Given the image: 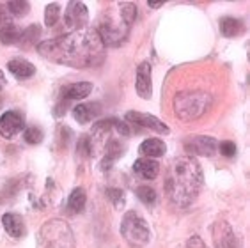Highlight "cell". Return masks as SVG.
<instances>
[{
	"instance_id": "6da1fadb",
	"label": "cell",
	"mask_w": 250,
	"mask_h": 248,
	"mask_svg": "<svg viewBox=\"0 0 250 248\" xmlns=\"http://www.w3.org/2000/svg\"><path fill=\"white\" fill-rule=\"evenodd\" d=\"M38 52L44 59L69 67H94L105 59V46L96 29H80L39 43Z\"/></svg>"
},
{
	"instance_id": "7a4b0ae2",
	"label": "cell",
	"mask_w": 250,
	"mask_h": 248,
	"mask_svg": "<svg viewBox=\"0 0 250 248\" xmlns=\"http://www.w3.org/2000/svg\"><path fill=\"white\" fill-rule=\"evenodd\" d=\"M202 188V168L192 156H183L170 165L165 179V190L170 202L187 207L197 199Z\"/></svg>"
},
{
	"instance_id": "3957f363",
	"label": "cell",
	"mask_w": 250,
	"mask_h": 248,
	"mask_svg": "<svg viewBox=\"0 0 250 248\" xmlns=\"http://www.w3.org/2000/svg\"><path fill=\"white\" fill-rule=\"evenodd\" d=\"M135 20H137V5L135 4L125 2V4L110 5L103 13L96 29L103 46H119L125 43Z\"/></svg>"
},
{
	"instance_id": "277c9868",
	"label": "cell",
	"mask_w": 250,
	"mask_h": 248,
	"mask_svg": "<svg viewBox=\"0 0 250 248\" xmlns=\"http://www.w3.org/2000/svg\"><path fill=\"white\" fill-rule=\"evenodd\" d=\"M211 103L213 100L208 92L183 91L174 98V112L181 121H195L206 114Z\"/></svg>"
},
{
	"instance_id": "5b68a950",
	"label": "cell",
	"mask_w": 250,
	"mask_h": 248,
	"mask_svg": "<svg viewBox=\"0 0 250 248\" xmlns=\"http://www.w3.org/2000/svg\"><path fill=\"white\" fill-rule=\"evenodd\" d=\"M36 248H75V239L69 225L62 220H50L38 234Z\"/></svg>"
},
{
	"instance_id": "8992f818",
	"label": "cell",
	"mask_w": 250,
	"mask_h": 248,
	"mask_svg": "<svg viewBox=\"0 0 250 248\" xmlns=\"http://www.w3.org/2000/svg\"><path fill=\"white\" fill-rule=\"evenodd\" d=\"M121 234L123 238L131 245V247H146L149 243L151 232L149 227L146 224V220L140 215H137L135 211H128L121 222Z\"/></svg>"
},
{
	"instance_id": "52a82bcc",
	"label": "cell",
	"mask_w": 250,
	"mask_h": 248,
	"mask_svg": "<svg viewBox=\"0 0 250 248\" xmlns=\"http://www.w3.org/2000/svg\"><path fill=\"white\" fill-rule=\"evenodd\" d=\"M25 129V117L21 112L9 110L0 117V135L4 139H13Z\"/></svg>"
},
{
	"instance_id": "ba28073f",
	"label": "cell",
	"mask_w": 250,
	"mask_h": 248,
	"mask_svg": "<svg viewBox=\"0 0 250 248\" xmlns=\"http://www.w3.org/2000/svg\"><path fill=\"white\" fill-rule=\"evenodd\" d=\"M126 123L133 124L137 128H146V129H153L156 133L167 135L170 129L165 123H162L160 119H156L154 115L149 114H142V112H128L126 114Z\"/></svg>"
},
{
	"instance_id": "9c48e42d",
	"label": "cell",
	"mask_w": 250,
	"mask_h": 248,
	"mask_svg": "<svg viewBox=\"0 0 250 248\" xmlns=\"http://www.w3.org/2000/svg\"><path fill=\"white\" fill-rule=\"evenodd\" d=\"M87 20H89V11H87L85 4H82V2H69L67 4V9L64 13V23H66L67 29H83Z\"/></svg>"
},
{
	"instance_id": "30bf717a",
	"label": "cell",
	"mask_w": 250,
	"mask_h": 248,
	"mask_svg": "<svg viewBox=\"0 0 250 248\" xmlns=\"http://www.w3.org/2000/svg\"><path fill=\"white\" fill-rule=\"evenodd\" d=\"M213 241L217 248H238V238L234 230L224 220L213 225Z\"/></svg>"
},
{
	"instance_id": "8fae6325",
	"label": "cell",
	"mask_w": 250,
	"mask_h": 248,
	"mask_svg": "<svg viewBox=\"0 0 250 248\" xmlns=\"http://www.w3.org/2000/svg\"><path fill=\"white\" fill-rule=\"evenodd\" d=\"M218 144L211 137H193L187 142L188 156H213L217 153Z\"/></svg>"
},
{
	"instance_id": "7c38bea8",
	"label": "cell",
	"mask_w": 250,
	"mask_h": 248,
	"mask_svg": "<svg viewBox=\"0 0 250 248\" xmlns=\"http://www.w3.org/2000/svg\"><path fill=\"white\" fill-rule=\"evenodd\" d=\"M135 89H137V94H139L142 100H149L151 96H153V78H151L149 62H142V64L137 67Z\"/></svg>"
},
{
	"instance_id": "4fadbf2b",
	"label": "cell",
	"mask_w": 250,
	"mask_h": 248,
	"mask_svg": "<svg viewBox=\"0 0 250 248\" xmlns=\"http://www.w3.org/2000/svg\"><path fill=\"white\" fill-rule=\"evenodd\" d=\"M92 91V83L89 82H78V83H71V85H66L62 89V98H61V106L66 110V106L73 101L83 100L91 94Z\"/></svg>"
},
{
	"instance_id": "5bb4252c",
	"label": "cell",
	"mask_w": 250,
	"mask_h": 248,
	"mask_svg": "<svg viewBox=\"0 0 250 248\" xmlns=\"http://www.w3.org/2000/svg\"><path fill=\"white\" fill-rule=\"evenodd\" d=\"M133 170L137 176H140L146 181L156 179L160 174V163L156 160H149V158H139L133 163Z\"/></svg>"
},
{
	"instance_id": "9a60e30c",
	"label": "cell",
	"mask_w": 250,
	"mask_h": 248,
	"mask_svg": "<svg viewBox=\"0 0 250 248\" xmlns=\"http://www.w3.org/2000/svg\"><path fill=\"white\" fill-rule=\"evenodd\" d=\"M101 114V106L98 103H78L75 108H73V117L75 121L80 124L91 123L94 117Z\"/></svg>"
},
{
	"instance_id": "2e32d148",
	"label": "cell",
	"mask_w": 250,
	"mask_h": 248,
	"mask_svg": "<svg viewBox=\"0 0 250 248\" xmlns=\"http://www.w3.org/2000/svg\"><path fill=\"white\" fill-rule=\"evenodd\" d=\"M2 225H4L5 232L9 234L11 238H21L25 236V222L23 218L16 213H5L2 216Z\"/></svg>"
},
{
	"instance_id": "e0dca14e",
	"label": "cell",
	"mask_w": 250,
	"mask_h": 248,
	"mask_svg": "<svg viewBox=\"0 0 250 248\" xmlns=\"http://www.w3.org/2000/svg\"><path fill=\"white\" fill-rule=\"evenodd\" d=\"M139 151L144 158L154 160V158L164 156L165 151H167V147H165V142H162L160 139H147L140 144Z\"/></svg>"
},
{
	"instance_id": "ac0fdd59",
	"label": "cell",
	"mask_w": 250,
	"mask_h": 248,
	"mask_svg": "<svg viewBox=\"0 0 250 248\" xmlns=\"http://www.w3.org/2000/svg\"><path fill=\"white\" fill-rule=\"evenodd\" d=\"M7 69H9L16 78H21V80L30 78L34 73H36V66L30 64L29 61H25V59H15V61H11L9 64H7Z\"/></svg>"
},
{
	"instance_id": "d6986e66",
	"label": "cell",
	"mask_w": 250,
	"mask_h": 248,
	"mask_svg": "<svg viewBox=\"0 0 250 248\" xmlns=\"http://www.w3.org/2000/svg\"><path fill=\"white\" fill-rule=\"evenodd\" d=\"M220 32L226 36V38H236V36H240L243 32V23H241L240 20L236 18H222L220 20Z\"/></svg>"
},
{
	"instance_id": "ffe728a7",
	"label": "cell",
	"mask_w": 250,
	"mask_h": 248,
	"mask_svg": "<svg viewBox=\"0 0 250 248\" xmlns=\"http://www.w3.org/2000/svg\"><path fill=\"white\" fill-rule=\"evenodd\" d=\"M21 38V30L13 23H5L0 29V43L2 44H18Z\"/></svg>"
},
{
	"instance_id": "44dd1931",
	"label": "cell",
	"mask_w": 250,
	"mask_h": 248,
	"mask_svg": "<svg viewBox=\"0 0 250 248\" xmlns=\"http://www.w3.org/2000/svg\"><path fill=\"white\" fill-rule=\"evenodd\" d=\"M85 202H87L85 191L82 188H77V190L71 191V195L67 199V207L73 213H82L83 207H85Z\"/></svg>"
},
{
	"instance_id": "7402d4cb",
	"label": "cell",
	"mask_w": 250,
	"mask_h": 248,
	"mask_svg": "<svg viewBox=\"0 0 250 248\" xmlns=\"http://www.w3.org/2000/svg\"><path fill=\"white\" fill-rule=\"evenodd\" d=\"M39 34H41V29H39L38 25H30V27H27L25 30H21V38H20L18 44L23 48H29L30 44L38 41Z\"/></svg>"
},
{
	"instance_id": "603a6c76",
	"label": "cell",
	"mask_w": 250,
	"mask_h": 248,
	"mask_svg": "<svg viewBox=\"0 0 250 248\" xmlns=\"http://www.w3.org/2000/svg\"><path fill=\"white\" fill-rule=\"evenodd\" d=\"M43 129L39 128V126H29V128H25V133H23V139L27 144L30 145H38V144L43 142Z\"/></svg>"
},
{
	"instance_id": "cb8c5ba5",
	"label": "cell",
	"mask_w": 250,
	"mask_h": 248,
	"mask_svg": "<svg viewBox=\"0 0 250 248\" xmlns=\"http://www.w3.org/2000/svg\"><path fill=\"white\" fill-rule=\"evenodd\" d=\"M59 18H61V5L59 4H50L46 9H44V23L48 27H53L57 23Z\"/></svg>"
},
{
	"instance_id": "d4e9b609",
	"label": "cell",
	"mask_w": 250,
	"mask_h": 248,
	"mask_svg": "<svg viewBox=\"0 0 250 248\" xmlns=\"http://www.w3.org/2000/svg\"><path fill=\"white\" fill-rule=\"evenodd\" d=\"M5 9L15 16H25L27 13H29L30 5H29V2H25V0H15V2H9Z\"/></svg>"
},
{
	"instance_id": "484cf974",
	"label": "cell",
	"mask_w": 250,
	"mask_h": 248,
	"mask_svg": "<svg viewBox=\"0 0 250 248\" xmlns=\"http://www.w3.org/2000/svg\"><path fill=\"white\" fill-rule=\"evenodd\" d=\"M137 197L146 206H153L156 202V191L153 188H149V186H140V188H137Z\"/></svg>"
},
{
	"instance_id": "4316f807",
	"label": "cell",
	"mask_w": 250,
	"mask_h": 248,
	"mask_svg": "<svg viewBox=\"0 0 250 248\" xmlns=\"http://www.w3.org/2000/svg\"><path fill=\"white\" fill-rule=\"evenodd\" d=\"M218 149H220V153L224 154L226 158H232L236 156V145L234 142H231V140H226V142H220V145H218Z\"/></svg>"
},
{
	"instance_id": "83f0119b",
	"label": "cell",
	"mask_w": 250,
	"mask_h": 248,
	"mask_svg": "<svg viewBox=\"0 0 250 248\" xmlns=\"http://www.w3.org/2000/svg\"><path fill=\"white\" fill-rule=\"evenodd\" d=\"M106 193H108V197H110V201L114 202V206H116L117 209H119V207H123V204H125V201H123V191L110 188V190L106 191Z\"/></svg>"
},
{
	"instance_id": "f1b7e54d",
	"label": "cell",
	"mask_w": 250,
	"mask_h": 248,
	"mask_svg": "<svg viewBox=\"0 0 250 248\" xmlns=\"http://www.w3.org/2000/svg\"><path fill=\"white\" fill-rule=\"evenodd\" d=\"M187 248H206V245L202 243V239L199 236H192V238L188 239Z\"/></svg>"
},
{
	"instance_id": "f546056e",
	"label": "cell",
	"mask_w": 250,
	"mask_h": 248,
	"mask_svg": "<svg viewBox=\"0 0 250 248\" xmlns=\"http://www.w3.org/2000/svg\"><path fill=\"white\" fill-rule=\"evenodd\" d=\"M5 23H9V21H7V9H5L4 5H0V29H2Z\"/></svg>"
},
{
	"instance_id": "4dcf8cb0",
	"label": "cell",
	"mask_w": 250,
	"mask_h": 248,
	"mask_svg": "<svg viewBox=\"0 0 250 248\" xmlns=\"http://www.w3.org/2000/svg\"><path fill=\"white\" fill-rule=\"evenodd\" d=\"M5 83H7V82H5V75H4V71L0 69V89H4Z\"/></svg>"
},
{
	"instance_id": "1f68e13d",
	"label": "cell",
	"mask_w": 250,
	"mask_h": 248,
	"mask_svg": "<svg viewBox=\"0 0 250 248\" xmlns=\"http://www.w3.org/2000/svg\"><path fill=\"white\" fill-rule=\"evenodd\" d=\"M0 105H2V98H0Z\"/></svg>"
}]
</instances>
